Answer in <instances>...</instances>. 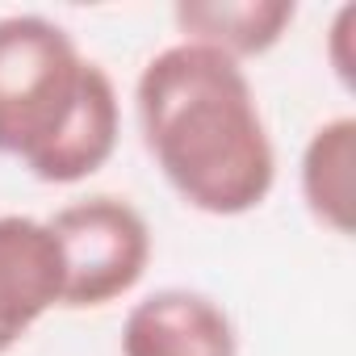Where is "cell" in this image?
Masks as SVG:
<instances>
[{
    "label": "cell",
    "instance_id": "4",
    "mask_svg": "<svg viewBox=\"0 0 356 356\" xmlns=\"http://www.w3.org/2000/svg\"><path fill=\"white\" fill-rule=\"evenodd\" d=\"M55 306H63V248L51 222L0 214V356Z\"/></svg>",
    "mask_w": 356,
    "mask_h": 356
},
{
    "label": "cell",
    "instance_id": "8",
    "mask_svg": "<svg viewBox=\"0 0 356 356\" xmlns=\"http://www.w3.org/2000/svg\"><path fill=\"white\" fill-rule=\"evenodd\" d=\"M352 34H356V5H343L331 22L327 34V55H331V72L339 76L343 88L356 84V59H352Z\"/></svg>",
    "mask_w": 356,
    "mask_h": 356
},
{
    "label": "cell",
    "instance_id": "7",
    "mask_svg": "<svg viewBox=\"0 0 356 356\" xmlns=\"http://www.w3.org/2000/svg\"><path fill=\"white\" fill-rule=\"evenodd\" d=\"M302 197L306 210L335 235L356 227V118L323 122L302 151Z\"/></svg>",
    "mask_w": 356,
    "mask_h": 356
},
{
    "label": "cell",
    "instance_id": "3",
    "mask_svg": "<svg viewBox=\"0 0 356 356\" xmlns=\"http://www.w3.org/2000/svg\"><path fill=\"white\" fill-rule=\"evenodd\" d=\"M63 248V306L97 310L126 298L151 264V227L122 197H84L47 218Z\"/></svg>",
    "mask_w": 356,
    "mask_h": 356
},
{
    "label": "cell",
    "instance_id": "1",
    "mask_svg": "<svg viewBox=\"0 0 356 356\" xmlns=\"http://www.w3.org/2000/svg\"><path fill=\"white\" fill-rule=\"evenodd\" d=\"M143 143L185 206L235 218L273 193L277 151L248 72L197 42L151 55L134 84Z\"/></svg>",
    "mask_w": 356,
    "mask_h": 356
},
{
    "label": "cell",
    "instance_id": "2",
    "mask_svg": "<svg viewBox=\"0 0 356 356\" xmlns=\"http://www.w3.org/2000/svg\"><path fill=\"white\" fill-rule=\"evenodd\" d=\"M122 130L109 72L38 13L0 17V155L47 185L88 181Z\"/></svg>",
    "mask_w": 356,
    "mask_h": 356
},
{
    "label": "cell",
    "instance_id": "5",
    "mask_svg": "<svg viewBox=\"0 0 356 356\" xmlns=\"http://www.w3.org/2000/svg\"><path fill=\"white\" fill-rule=\"evenodd\" d=\"M122 356H239V335L210 293L155 289L130 306Z\"/></svg>",
    "mask_w": 356,
    "mask_h": 356
},
{
    "label": "cell",
    "instance_id": "6",
    "mask_svg": "<svg viewBox=\"0 0 356 356\" xmlns=\"http://www.w3.org/2000/svg\"><path fill=\"white\" fill-rule=\"evenodd\" d=\"M293 0H181L172 9L176 30L185 34L181 42L214 47L235 63L273 51L293 26Z\"/></svg>",
    "mask_w": 356,
    "mask_h": 356
}]
</instances>
